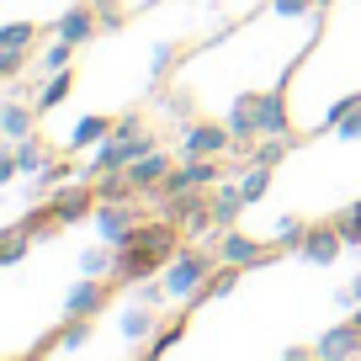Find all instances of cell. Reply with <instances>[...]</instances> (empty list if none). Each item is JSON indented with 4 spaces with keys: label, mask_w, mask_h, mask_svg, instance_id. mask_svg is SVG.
<instances>
[{
    "label": "cell",
    "mask_w": 361,
    "mask_h": 361,
    "mask_svg": "<svg viewBox=\"0 0 361 361\" xmlns=\"http://www.w3.org/2000/svg\"><path fill=\"white\" fill-rule=\"evenodd\" d=\"M170 255H180V224L154 218V224H138L133 234L117 245V271L112 282H149V271H159Z\"/></svg>",
    "instance_id": "cell-1"
},
{
    "label": "cell",
    "mask_w": 361,
    "mask_h": 361,
    "mask_svg": "<svg viewBox=\"0 0 361 361\" xmlns=\"http://www.w3.org/2000/svg\"><path fill=\"white\" fill-rule=\"evenodd\" d=\"M228 128L234 138H266V133H293V117H287V85L276 90H245L234 106H228Z\"/></svg>",
    "instance_id": "cell-2"
},
{
    "label": "cell",
    "mask_w": 361,
    "mask_h": 361,
    "mask_svg": "<svg viewBox=\"0 0 361 361\" xmlns=\"http://www.w3.org/2000/svg\"><path fill=\"white\" fill-rule=\"evenodd\" d=\"M218 266H224L218 245H207V250H186V245H180V255H170V260H165V276H159V287H165L170 303H186V298H192Z\"/></svg>",
    "instance_id": "cell-3"
},
{
    "label": "cell",
    "mask_w": 361,
    "mask_h": 361,
    "mask_svg": "<svg viewBox=\"0 0 361 361\" xmlns=\"http://www.w3.org/2000/svg\"><path fill=\"white\" fill-rule=\"evenodd\" d=\"M218 180H224L218 154H180V165L170 170V180L159 186V192H213Z\"/></svg>",
    "instance_id": "cell-4"
},
{
    "label": "cell",
    "mask_w": 361,
    "mask_h": 361,
    "mask_svg": "<svg viewBox=\"0 0 361 361\" xmlns=\"http://www.w3.org/2000/svg\"><path fill=\"white\" fill-rule=\"evenodd\" d=\"M234 144H239V138H234L228 123H192L186 133H180V154H218V159H224Z\"/></svg>",
    "instance_id": "cell-5"
},
{
    "label": "cell",
    "mask_w": 361,
    "mask_h": 361,
    "mask_svg": "<svg viewBox=\"0 0 361 361\" xmlns=\"http://www.w3.org/2000/svg\"><path fill=\"white\" fill-rule=\"evenodd\" d=\"M106 303H112V287H106L102 276H80V282L69 287V298H64V319H96Z\"/></svg>",
    "instance_id": "cell-6"
},
{
    "label": "cell",
    "mask_w": 361,
    "mask_h": 361,
    "mask_svg": "<svg viewBox=\"0 0 361 361\" xmlns=\"http://www.w3.org/2000/svg\"><path fill=\"white\" fill-rule=\"evenodd\" d=\"M218 255H224V266L250 271V266H266V260H276V255H282V245H255V239H245V234H234V228H228V234L218 239Z\"/></svg>",
    "instance_id": "cell-7"
},
{
    "label": "cell",
    "mask_w": 361,
    "mask_h": 361,
    "mask_svg": "<svg viewBox=\"0 0 361 361\" xmlns=\"http://www.w3.org/2000/svg\"><path fill=\"white\" fill-rule=\"evenodd\" d=\"M48 202H54L59 224H80V218H90V213H96V202H102V197H96V180H85V176H80L75 186H64V192H54V197H48Z\"/></svg>",
    "instance_id": "cell-8"
},
{
    "label": "cell",
    "mask_w": 361,
    "mask_h": 361,
    "mask_svg": "<svg viewBox=\"0 0 361 361\" xmlns=\"http://www.w3.org/2000/svg\"><path fill=\"white\" fill-rule=\"evenodd\" d=\"M96 32H102V16H96V6H90V0L69 6V11L54 22V37H64V43H75V48H85Z\"/></svg>",
    "instance_id": "cell-9"
},
{
    "label": "cell",
    "mask_w": 361,
    "mask_h": 361,
    "mask_svg": "<svg viewBox=\"0 0 361 361\" xmlns=\"http://www.w3.org/2000/svg\"><path fill=\"white\" fill-rule=\"evenodd\" d=\"M90 224H96V234H102L106 245H123V239L138 228V218H133V207H128V202H96Z\"/></svg>",
    "instance_id": "cell-10"
},
{
    "label": "cell",
    "mask_w": 361,
    "mask_h": 361,
    "mask_svg": "<svg viewBox=\"0 0 361 361\" xmlns=\"http://www.w3.org/2000/svg\"><path fill=\"white\" fill-rule=\"evenodd\" d=\"M245 207H250L245 186H239V180H218V186H213V224H218V239L239 224V213H245Z\"/></svg>",
    "instance_id": "cell-11"
},
{
    "label": "cell",
    "mask_w": 361,
    "mask_h": 361,
    "mask_svg": "<svg viewBox=\"0 0 361 361\" xmlns=\"http://www.w3.org/2000/svg\"><path fill=\"white\" fill-rule=\"evenodd\" d=\"M314 356H324V361L361 356V319H345V324L324 329V335H319V345H314Z\"/></svg>",
    "instance_id": "cell-12"
},
{
    "label": "cell",
    "mask_w": 361,
    "mask_h": 361,
    "mask_svg": "<svg viewBox=\"0 0 361 361\" xmlns=\"http://www.w3.org/2000/svg\"><path fill=\"white\" fill-rule=\"evenodd\" d=\"M170 170H176V165H170L165 149H149L144 159H133V165H128V176H133L138 192H159V186L170 180Z\"/></svg>",
    "instance_id": "cell-13"
},
{
    "label": "cell",
    "mask_w": 361,
    "mask_h": 361,
    "mask_svg": "<svg viewBox=\"0 0 361 361\" xmlns=\"http://www.w3.org/2000/svg\"><path fill=\"white\" fill-rule=\"evenodd\" d=\"M340 245H345L340 224H324V228H308V239L298 250H303V260H314V266H329V260L340 255Z\"/></svg>",
    "instance_id": "cell-14"
},
{
    "label": "cell",
    "mask_w": 361,
    "mask_h": 361,
    "mask_svg": "<svg viewBox=\"0 0 361 361\" xmlns=\"http://www.w3.org/2000/svg\"><path fill=\"white\" fill-rule=\"evenodd\" d=\"M37 106H22V102H6V112H0V128H6V138L11 144H22V138H32V123H37Z\"/></svg>",
    "instance_id": "cell-15"
},
{
    "label": "cell",
    "mask_w": 361,
    "mask_h": 361,
    "mask_svg": "<svg viewBox=\"0 0 361 361\" xmlns=\"http://www.w3.org/2000/svg\"><path fill=\"white\" fill-rule=\"evenodd\" d=\"M149 329H154V308L133 298V308H123V314H117V335H128V345H138Z\"/></svg>",
    "instance_id": "cell-16"
},
{
    "label": "cell",
    "mask_w": 361,
    "mask_h": 361,
    "mask_svg": "<svg viewBox=\"0 0 361 361\" xmlns=\"http://www.w3.org/2000/svg\"><path fill=\"white\" fill-rule=\"evenodd\" d=\"M69 90H75V75H69V69H59V75H48V85L37 90V112H54V106H64L69 102Z\"/></svg>",
    "instance_id": "cell-17"
},
{
    "label": "cell",
    "mask_w": 361,
    "mask_h": 361,
    "mask_svg": "<svg viewBox=\"0 0 361 361\" xmlns=\"http://www.w3.org/2000/svg\"><path fill=\"white\" fill-rule=\"evenodd\" d=\"M117 271V245H96V250H80V276H112Z\"/></svg>",
    "instance_id": "cell-18"
},
{
    "label": "cell",
    "mask_w": 361,
    "mask_h": 361,
    "mask_svg": "<svg viewBox=\"0 0 361 361\" xmlns=\"http://www.w3.org/2000/svg\"><path fill=\"white\" fill-rule=\"evenodd\" d=\"M133 192H138V186H133L128 170H106V176H96V197H102V202H128Z\"/></svg>",
    "instance_id": "cell-19"
},
{
    "label": "cell",
    "mask_w": 361,
    "mask_h": 361,
    "mask_svg": "<svg viewBox=\"0 0 361 361\" xmlns=\"http://www.w3.org/2000/svg\"><path fill=\"white\" fill-rule=\"evenodd\" d=\"M112 138V123L106 117H85V123H75V133H69V149H96Z\"/></svg>",
    "instance_id": "cell-20"
},
{
    "label": "cell",
    "mask_w": 361,
    "mask_h": 361,
    "mask_svg": "<svg viewBox=\"0 0 361 361\" xmlns=\"http://www.w3.org/2000/svg\"><path fill=\"white\" fill-rule=\"evenodd\" d=\"M16 165H22V176H43L48 170V144L43 138H22V144H16Z\"/></svg>",
    "instance_id": "cell-21"
},
{
    "label": "cell",
    "mask_w": 361,
    "mask_h": 361,
    "mask_svg": "<svg viewBox=\"0 0 361 361\" xmlns=\"http://www.w3.org/2000/svg\"><path fill=\"white\" fill-rule=\"evenodd\" d=\"M239 186H245V197H250V207H255V202H260V197H266V192H271V165H266V159H250V165H245V176H239Z\"/></svg>",
    "instance_id": "cell-22"
},
{
    "label": "cell",
    "mask_w": 361,
    "mask_h": 361,
    "mask_svg": "<svg viewBox=\"0 0 361 361\" xmlns=\"http://www.w3.org/2000/svg\"><path fill=\"white\" fill-rule=\"evenodd\" d=\"M69 59H75V43H64V37H54L48 48H37V69H43V75H59V69H69Z\"/></svg>",
    "instance_id": "cell-23"
},
{
    "label": "cell",
    "mask_w": 361,
    "mask_h": 361,
    "mask_svg": "<svg viewBox=\"0 0 361 361\" xmlns=\"http://www.w3.org/2000/svg\"><path fill=\"white\" fill-rule=\"evenodd\" d=\"M27 239H32V234H27L22 224H11L6 234H0V260H6V266H16V260L27 255Z\"/></svg>",
    "instance_id": "cell-24"
},
{
    "label": "cell",
    "mask_w": 361,
    "mask_h": 361,
    "mask_svg": "<svg viewBox=\"0 0 361 361\" xmlns=\"http://www.w3.org/2000/svg\"><path fill=\"white\" fill-rule=\"evenodd\" d=\"M32 37H37V27H32V22H11V27H0V48H16V54H27V48H32Z\"/></svg>",
    "instance_id": "cell-25"
},
{
    "label": "cell",
    "mask_w": 361,
    "mask_h": 361,
    "mask_svg": "<svg viewBox=\"0 0 361 361\" xmlns=\"http://www.w3.org/2000/svg\"><path fill=\"white\" fill-rule=\"evenodd\" d=\"M176 64H180L176 43H154V54H149V80H165V75H170Z\"/></svg>",
    "instance_id": "cell-26"
},
{
    "label": "cell",
    "mask_w": 361,
    "mask_h": 361,
    "mask_svg": "<svg viewBox=\"0 0 361 361\" xmlns=\"http://www.w3.org/2000/svg\"><path fill=\"white\" fill-rule=\"evenodd\" d=\"M303 239H308V224H303V218H298V213H287L282 218V224H276V245H303Z\"/></svg>",
    "instance_id": "cell-27"
},
{
    "label": "cell",
    "mask_w": 361,
    "mask_h": 361,
    "mask_svg": "<svg viewBox=\"0 0 361 361\" xmlns=\"http://www.w3.org/2000/svg\"><path fill=\"white\" fill-rule=\"evenodd\" d=\"M90 6H96V16H102V32H117V27L128 22V16H123V0H90Z\"/></svg>",
    "instance_id": "cell-28"
},
{
    "label": "cell",
    "mask_w": 361,
    "mask_h": 361,
    "mask_svg": "<svg viewBox=\"0 0 361 361\" xmlns=\"http://www.w3.org/2000/svg\"><path fill=\"white\" fill-rule=\"evenodd\" d=\"M271 11L276 16H308V11H319L314 0H271Z\"/></svg>",
    "instance_id": "cell-29"
},
{
    "label": "cell",
    "mask_w": 361,
    "mask_h": 361,
    "mask_svg": "<svg viewBox=\"0 0 361 361\" xmlns=\"http://www.w3.org/2000/svg\"><path fill=\"white\" fill-rule=\"evenodd\" d=\"M356 106H361V96H340V102H335V106H329V112H324V128H335L340 117H350V112H356Z\"/></svg>",
    "instance_id": "cell-30"
},
{
    "label": "cell",
    "mask_w": 361,
    "mask_h": 361,
    "mask_svg": "<svg viewBox=\"0 0 361 361\" xmlns=\"http://www.w3.org/2000/svg\"><path fill=\"white\" fill-rule=\"evenodd\" d=\"M22 75V54L16 48H0V80H16Z\"/></svg>",
    "instance_id": "cell-31"
},
{
    "label": "cell",
    "mask_w": 361,
    "mask_h": 361,
    "mask_svg": "<svg viewBox=\"0 0 361 361\" xmlns=\"http://www.w3.org/2000/svg\"><path fill=\"white\" fill-rule=\"evenodd\" d=\"M335 133H340V138H361V106H356L350 117H340V123H335Z\"/></svg>",
    "instance_id": "cell-32"
},
{
    "label": "cell",
    "mask_w": 361,
    "mask_h": 361,
    "mask_svg": "<svg viewBox=\"0 0 361 361\" xmlns=\"http://www.w3.org/2000/svg\"><path fill=\"white\" fill-rule=\"evenodd\" d=\"M350 303H361V276H356V282H350Z\"/></svg>",
    "instance_id": "cell-33"
},
{
    "label": "cell",
    "mask_w": 361,
    "mask_h": 361,
    "mask_svg": "<svg viewBox=\"0 0 361 361\" xmlns=\"http://www.w3.org/2000/svg\"><path fill=\"white\" fill-rule=\"evenodd\" d=\"M350 213H356V218H361V202H356V207H350Z\"/></svg>",
    "instance_id": "cell-34"
}]
</instances>
